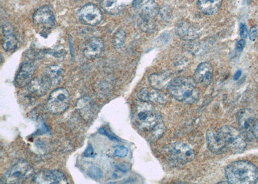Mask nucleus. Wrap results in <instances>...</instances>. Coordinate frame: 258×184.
<instances>
[{
	"label": "nucleus",
	"instance_id": "f257e3e1",
	"mask_svg": "<svg viewBox=\"0 0 258 184\" xmlns=\"http://www.w3.org/2000/svg\"><path fill=\"white\" fill-rule=\"evenodd\" d=\"M135 113V121L138 128L148 133L152 139L158 140L165 133V124L151 103L141 101L136 108Z\"/></svg>",
	"mask_w": 258,
	"mask_h": 184
},
{
	"label": "nucleus",
	"instance_id": "f03ea898",
	"mask_svg": "<svg viewBox=\"0 0 258 184\" xmlns=\"http://www.w3.org/2000/svg\"><path fill=\"white\" fill-rule=\"evenodd\" d=\"M227 182L230 184H254L258 182V168L246 160L230 163L225 169Z\"/></svg>",
	"mask_w": 258,
	"mask_h": 184
},
{
	"label": "nucleus",
	"instance_id": "7ed1b4c3",
	"mask_svg": "<svg viewBox=\"0 0 258 184\" xmlns=\"http://www.w3.org/2000/svg\"><path fill=\"white\" fill-rule=\"evenodd\" d=\"M197 85L190 78H177L168 84L167 90L176 100L192 104L198 102L200 98V93Z\"/></svg>",
	"mask_w": 258,
	"mask_h": 184
},
{
	"label": "nucleus",
	"instance_id": "20e7f679",
	"mask_svg": "<svg viewBox=\"0 0 258 184\" xmlns=\"http://www.w3.org/2000/svg\"><path fill=\"white\" fill-rule=\"evenodd\" d=\"M163 154L170 162L182 165L192 162L196 156L192 148L183 142L167 145L163 148Z\"/></svg>",
	"mask_w": 258,
	"mask_h": 184
},
{
	"label": "nucleus",
	"instance_id": "39448f33",
	"mask_svg": "<svg viewBox=\"0 0 258 184\" xmlns=\"http://www.w3.org/2000/svg\"><path fill=\"white\" fill-rule=\"evenodd\" d=\"M224 142L227 150L233 154L243 153L246 147L243 135L236 128L224 126L217 130Z\"/></svg>",
	"mask_w": 258,
	"mask_h": 184
},
{
	"label": "nucleus",
	"instance_id": "423d86ee",
	"mask_svg": "<svg viewBox=\"0 0 258 184\" xmlns=\"http://www.w3.org/2000/svg\"><path fill=\"white\" fill-rule=\"evenodd\" d=\"M34 170L26 160H19L4 174L2 183H18L33 175Z\"/></svg>",
	"mask_w": 258,
	"mask_h": 184
},
{
	"label": "nucleus",
	"instance_id": "0eeeda50",
	"mask_svg": "<svg viewBox=\"0 0 258 184\" xmlns=\"http://www.w3.org/2000/svg\"><path fill=\"white\" fill-rule=\"evenodd\" d=\"M71 103L70 94L66 89L59 87L50 94L47 107L52 114L59 115L68 109Z\"/></svg>",
	"mask_w": 258,
	"mask_h": 184
},
{
	"label": "nucleus",
	"instance_id": "6e6552de",
	"mask_svg": "<svg viewBox=\"0 0 258 184\" xmlns=\"http://www.w3.org/2000/svg\"><path fill=\"white\" fill-rule=\"evenodd\" d=\"M236 119L241 134L246 139L252 140L254 137L253 132L257 121L254 112L246 109H241L237 114Z\"/></svg>",
	"mask_w": 258,
	"mask_h": 184
},
{
	"label": "nucleus",
	"instance_id": "1a4fd4ad",
	"mask_svg": "<svg viewBox=\"0 0 258 184\" xmlns=\"http://www.w3.org/2000/svg\"><path fill=\"white\" fill-rule=\"evenodd\" d=\"M32 183L37 184H67L69 183L66 174L57 170H43L34 174Z\"/></svg>",
	"mask_w": 258,
	"mask_h": 184
},
{
	"label": "nucleus",
	"instance_id": "9d476101",
	"mask_svg": "<svg viewBox=\"0 0 258 184\" xmlns=\"http://www.w3.org/2000/svg\"><path fill=\"white\" fill-rule=\"evenodd\" d=\"M133 7L142 20H154L160 11L154 0H134Z\"/></svg>",
	"mask_w": 258,
	"mask_h": 184
},
{
	"label": "nucleus",
	"instance_id": "9b49d317",
	"mask_svg": "<svg viewBox=\"0 0 258 184\" xmlns=\"http://www.w3.org/2000/svg\"><path fill=\"white\" fill-rule=\"evenodd\" d=\"M36 26L45 29H50L56 25L54 11L51 7L45 6L38 9L32 17Z\"/></svg>",
	"mask_w": 258,
	"mask_h": 184
},
{
	"label": "nucleus",
	"instance_id": "f8f14e48",
	"mask_svg": "<svg viewBox=\"0 0 258 184\" xmlns=\"http://www.w3.org/2000/svg\"><path fill=\"white\" fill-rule=\"evenodd\" d=\"M79 19L83 24L96 26L100 24L103 19L102 13L96 5H85L79 11Z\"/></svg>",
	"mask_w": 258,
	"mask_h": 184
},
{
	"label": "nucleus",
	"instance_id": "ddd939ff",
	"mask_svg": "<svg viewBox=\"0 0 258 184\" xmlns=\"http://www.w3.org/2000/svg\"><path fill=\"white\" fill-rule=\"evenodd\" d=\"M213 67L208 62H203L198 66L194 75L193 80L199 86L207 87L213 80Z\"/></svg>",
	"mask_w": 258,
	"mask_h": 184
},
{
	"label": "nucleus",
	"instance_id": "4468645a",
	"mask_svg": "<svg viewBox=\"0 0 258 184\" xmlns=\"http://www.w3.org/2000/svg\"><path fill=\"white\" fill-rule=\"evenodd\" d=\"M77 109L83 119L87 121L93 120L98 112L96 103L88 96H85L78 100Z\"/></svg>",
	"mask_w": 258,
	"mask_h": 184
},
{
	"label": "nucleus",
	"instance_id": "2eb2a0df",
	"mask_svg": "<svg viewBox=\"0 0 258 184\" xmlns=\"http://www.w3.org/2000/svg\"><path fill=\"white\" fill-rule=\"evenodd\" d=\"M36 66L33 64L25 63L21 67L19 72L15 78V85L18 88H24L28 86L33 79Z\"/></svg>",
	"mask_w": 258,
	"mask_h": 184
},
{
	"label": "nucleus",
	"instance_id": "dca6fc26",
	"mask_svg": "<svg viewBox=\"0 0 258 184\" xmlns=\"http://www.w3.org/2000/svg\"><path fill=\"white\" fill-rule=\"evenodd\" d=\"M52 86L51 82L43 75L42 77L34 78L27 87L32 94L41 97L48 93Z\"/></svg>",
	"mask_w": 258,
	"mask_h": 184
},
{
	"label": "nucleus",
	"instance_id": "f3484780",
	"mask_svg": "<svg viewBox=\"0 0 258 184\" xmlns=\"http://www.w3.org/2000/svg\"><path fill=\"white\" fill-rule=\"evenodd\" d=\"M207 147L215 154H222L227 151L224 142L218 131L209 130L206 133Z\"/></svg>",
	"mask_w": 258,
	"mask_h": 184
},
{
	"label": "nucleus",
	"instance_id": "a211bd4d",
	"mask_svg": "<svg viewBox=\"0 0 258 184\" xmlns=\"http://www.w3.org/2000/svg\"><path fill=\"white\" fill-rule=\"evenodd\" d=\"M105 45L101 39L94 38L91 39L84 49V54L87 58L95 59L100 56L104 51Z\"/></svg>",
	"mask_w": 258,
	"mask_h": 184
},
{
	"label": "nucleus",
	"instance_id": "6ab92c4d",
	"mask_svg": "<svg viewBox=\"0 0 258 184\" xmlns=\"http://www.w3.org/2000/svg\"><path fill=\"white\" fill-rule=\"evenodd\" d=\"M138 97L140 101L145 102L163 103L165 102V96L164 94L159 91L158 89L153 88L149 89L147 88L142 89L138 94Z\"/></svg>",
	"mask_w": 258,
	"mask_h": 184
},
{
	"label": "nucleus",
	"instance_id": "aec40b11",
	"mask_svg": "<svg viewBox=\"0 0 258 184\" xmlns=\"http://www.w3.org/2000/svg\"><path fill=\"white\" fill-rule=\"evenodd\" d=\"M222 2L223 0H198V5L205 15H213L220 10Z\"/></svg>",
	"mask_w": 258,
	"mask_h": 184
},
{
	"label": "nucleus",
	"instance_id": "412c9836",
	"mask_svg": "<svg viewBox=\"0 0 258 184\" xmlns=\"http://www.w3.org/2000/svg\"><path fill=\"white\" fill-rule=\"evenodd\" d=\"M176 33L183 40H193L199 36V31L185 22H181L177 25Z\"/></svg>",
	"mask_w": 258,
	"mask_h": 184
},
{
	"label": "nucleus",
	"instance_id": "4be33fe9",
	"mask_svg": "<svg viewBox=\"0 0 258 184\" xmlns=\"http://www.w3.org/2000/svg\"><path fill=\"white\" fill-rule=\"evenodd\" d=\"M44 75L51 82L52 85H56L63 80L64 71L58 66H50L45 69Z\"/></svg>",
	"mask_w": 258,
	"mask_h": 184
},
{
	"label": "nucleus",
	"instance_id": "5701e85b",
	"mask_svg": "<svg viewBox=\"0 0 258 184\" xmlns=\"http://www.w3.org/2000/svg\"><path fill=\"white\" fill-rule=\"evenodd\" d=\"M18 40L11 29L4 30V36L2 40V47L7 52L13 51L18 46Z\"/></svg>",
	"mask_w": 258,
	"mask_h": 184
},
{
	"label": "nucleus",
	"instance_id": "b1692460",
	"mask_svg": "<svg viewBox=\"0 0 258 184\" xmlns=\"http://www.w3.org/2000/svg\"><path fill=\"white\" fill-rule=\"evenodd\" d=\"M126 33L123 29H119L113 37V45L115 49L121 50L125 46Z\"/></svg>",
	"mask_w": 258,
	"mask_h": 184
},
{
	"label": "nucleus",
	"instance_id": "393cba45",
	"mask_svg": "<svg viewBox=\"0 0 258 184\" xmlns=\"http://www.w3.org/2000/svg\"><path fill=\"white\" fill-rule=\"evenodd\" d=\"M100 4L105 12L110 15H115L117 12L116 0H100Z\"/></svg>",
	"mask_w": 258,
	"mask_h": 184
},
{
	"label": "nucleus",
	"instance_id": "a878e982",
	"mask_svg": "<svg viewBox=\"0 0 258 184\" xmlns=\"http://www.w3.org/2000/svg\"><path fill=\"white\" fill-rule=\"evenodd\" d=\"M166 77H163V76L160 75H156L154 74L150 76L149 78V81L151 86L153 87V88L159 89L161 87H162L163 85L165 84L164 83Z\"/></svg>",
	"mask_w": 258,
	"mask_h": 184
},
{
	"label": "nucleus",
	"instance_id": "bb28decb",
	"mask_svg": "<svg viewBox=\"0 0 258 184\" xmlns=\"http://www.w3.org/2000/svg\"><path fill=\"white\" fill-rule=\"evenodd\" d=\"M140 29L143 31L147 32V33H151L154 32L156 29L155 23L154 20H142L140 23Z\"/></svg>",
	"mask_w": 258,
	"mask_h": 184
},
{
	"label": "nucleus",
	"instance_id": "cd10ccee",
	"mask_svg": "<svg viewBox=\"0 0 258 184\" xmlns=\"http://www.w3.org/2000/svg\"><path fill=\"white\" fill-rule=\"evenodd\" d=\"M87 174L91 178L95 180H100L103 176L102 171L95 165H93L89 168L87 170Z\"/></svg>",
	"mask_w": 258,
	"mask_h": 184
},
{
	"label": "nucleus",
	"instance_id": "c85d7f7f",
	"mask_svg": "<svg viewBox=\"0 0 258 184\" xmlns=\"http://www.w3.org/2000/svg\"><path fill=\"white\" fill-rule=\"evenodd\" d=\"M128 153V149L126 147L119 146L117 147L114 152V155L118 158H125Z\"/></svg>",
	"mask_w": 258,
	"mask_h": 184
},
{
	"label": "nucleus",
	"instance_id": "c756f323",
	"mask_svg": "<svg viewBox=\"0 0 258 184\" xmlns=\"http://www.w3.org/2000/svg\"><path fill=\"white\" fill-rule=\"evenodd\" d=\"M115 167H116L117 171L123 172V173H126V172L130 171L131 165L129 164L128 163L123 162L119 163Z\"/></svg>",
	"mask_w": 258,
	"mask_h": 184
},
{
	"label": "nucleus",
	"instance_id": "7c9ffc66",
	"mask_svg": "<svg viewBox=\"0 0 258 184\" xmlns=\"http://www.w3.org/2000/svg\"><path fill=\"white\" fill-rule=\"evenodd\" d=\"M98 132L101 135L106 136V137L109 138L110 140H113V141H119V140L117 139V138L114 137V135L110 134V133L108 132V131L104 128H100V130H99Z\"/></svg>",
	"mask_w": 258,
	"mask_h": 184
},
{
	"label": "nucleus",
	"instance_id": "2f4dec72",
	"mask_svg": "<svg viewBox=\"0 0 258 184\" xmlns=\"http://www.w3.org/2000/svg\"><path fill=\"white\" fill-rule=\"evenodd\" d=\"M248 32L247 27L246 25L244 24H241L239 25V35H240L242 39L246 38L248 36Z\"/></svg>",
	"mask_w": 258,
	"mask_h": 184
},
{
	"label": "nucleus",
	"instance_id": "473e14b6",
	"mask_svg": "<svg viewBox=\"0 0 258 184\" xmlns=\"http://www.w3.org/2000/svg\"><path fill=\"white\" fill-rule=\"evenodd\" d=\"M84 156L87 158H94L95 156L93 147H92L91 145H89L87 146L86 150L84 152Z\"/></svg>",
	"mask_w": 258,
	"mask_h": 184
},
{
	"label": "nucleus",
	"instance_id": "72a5a7b5",
	"mask_svg": "<svg viewBox=\"0 0 258 184\" xmlns=\"http://www.w3.org/2000/svg\"><path fill=\"white\" fill-rule=\"evenodd\" d=\"M245 44L246 42L244 39H241V40H239L236 44V50L239 52H241L242 50H243L244 48H245Z\"/></svg>",
	"mask_w": 258,
	"mask_h": 184
},
{
	"label": "nucleus",
	"instance_id": "f704fd0d",
	"mask_svg": "<svg viewBox=\"0 0 258 184\" xmlns=\"http://www.w3.org/2000/svg\"><path fill=\"white\" fill-rule=\"evenodd\" d=\"M249 38L251 41H254L256 38L257 31V28L255 27H253L250 29L249 31Z\"/></svg>",
	"mask_w": 258,
	"mask_h": 184
},
{
	"label": "nucleus",
	"instance_id": "c9c22d12",
	"mask_svg": "<svg viewBox=\"0 0 258 184\" xmlns=\"http://www.w3.org/2000/svg\"><path fill=\"white\" fill-rule=\"evenodd\" d=\"M253 133H254V137L258 142V119H257L256 123L255 124L254 132H253Z\"/></svg>",
	"mask_w": 258,
	"mask_h": 184
},
{
	"label": "nucleus",
	"instance_id": "e433bc0d",
	"mask_svg": "<svg viewBox=\"0 0 258 184\" xmlns=\"http://www.w3.org/2000/svg\"><path fill=\"white\" fill-rule=\"evenodd\" d=\"M241 75V71H238L234 76V80H238Z\"/></svg>",
	"mask_w": 258,
	"mask_h": 184
}]
</instances>
